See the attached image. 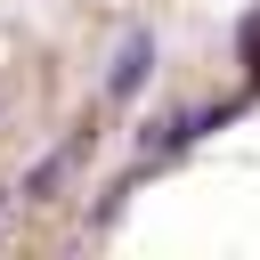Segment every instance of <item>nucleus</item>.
Here are the masks:
<instances>
[{"mask_svg": "<svg viewBox=\"0 0 260 260\" xmlns=\"http://www.w3.org/2000/svg\"><path fill=\"white\" fill-rule=\"evenodd\" d=\"M146 73H154V32H130V41L114 49V73H106V98H138V89H146Z\"/></svg>", "mask_w": 260, "mask_h": 260, "instance_id": "obj_1", "label": "nucleus"}, {"mask_svg": "<svg viewBox=\"0 0 260 260\" xmlns=\"http://www.w3.org/2000/svg\"><path fill=\"white\" fill-rule=\"evenodd\" d=\"M57 171H65V154H49V162H41L32 179H24V195H49V187H57Z\"/></svg>", "mask_w": 260, "mask_h": 260, "instance_id": "obj_2", "label": "nucleus"}, {"mask_svg": "<svg viewBox=\"0 0 260 260\" xmlns=\"http://www.w3.org/2000/svg\"><path fill=\"white\" fill-rule=\"evenodd\" d=\"M244 65H260V16H244Z\"/></svg>", "mask_w": 260, "mask_h": 260, "instance_id": "obj_3", "label": "nucleus"}]
</instances>
